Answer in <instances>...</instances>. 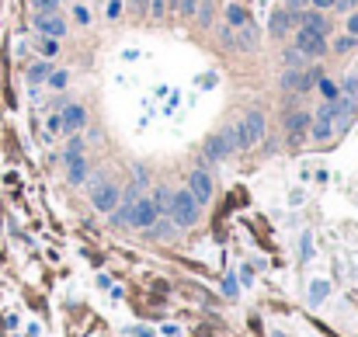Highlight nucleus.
I'll return each mask as SVG.
<instances>
[{
    "label": "nucleus",
    "mask_w": 358,
    "mask_h": 337,
    "mask_svg": "<svg viewBox=\"0 0 358 337\" xmlns=\"http://www.w3.org/2000/svg\"><path fill=\"white\" fill-rule=\"evenodd\" d=\"M167 212H171V222L174 226H195L198 222V212H202V205L195 202V195L191 191H174L171 195V202H167Z\"/></svg>",
    "instance_id": "f257e3e1"
},
{
    "label": "nucleus",
    "mask_w": 358,
    "mask_h": 337,
    "mask_svg": "<svg viewBox=\"0 0 358 337\" xmlns=\"http://www.w3.org/2000/svg\"><path fill=\"white\" fill-rule=\"evenodd\" d=\"M233 139L240 150H250V146H258L265 139V115L261 111H250V115L240 119V126L233 129Z\"/></svg>",
    "instance_id": "f03ea898"
},
{
    "label": "nucleus",
    "mask_w": 358,
    "mask_h": 337,
    "mask_svg": "<svg viewBox=\"0 0 358 337\" xmlns=\"http://www.w3.org/2000/svg\"><path fill=\"white\" fill-rule=\"evenodd\" d=\"M157 205H153V198H136L132 205H129V222L136 230H150L153 222H157Z\"/></svg>",
    "instance_id": "7ed1b4c3"
},
{
    "label": "nucleus",
    "mask_w": 358,
    "mask_h": 337,
    "mask_svg": "<svg viewBox=\"0 0 358 337\" xmlns=\"http://www.w3.org/2000/svg\"><path fill=\"white\" fill-rule=\"evenodd\" d=\"M324 49H327L324 32H317V28L296 32V52H302V56H324Z\"/></svg>",
    "instance_id": "20e7f679"
},
{
    "label": "nucleus",
    "mask_w": 358,
    "mask_h": 337,
    "mask_svg": "<svg viewBox=\"0 0 358 337\" xmlns=\"http://www.w3.org/2000/svg\"><path fill=\"white\" fill-rule=\"evenodd\" d=\"M334 119H337V108H334V101H327V104L317 111V119H313V139H320V143H324V139H331V136H334V129H337V126H334Z\"/></svg>",
    "instance_id": "39448f33"
},
{
    "label": "nucleus",
    "mask_w": 358,
    "mask_h": 337,
    "mask_svg": "<svg viewBox=\"0 0 358 337\" xmlns=\"http://www.w3.org/2000/svg\"><path fill=\"white\" fill-rule=\"evenodd\" d=\"M188 191L195 195L198 205H209V202H213V178H209V171H191Z\"/></svg>",
    "instance_id": "423d86ee"
},
{
    "label": "nucleus",
    "mask_w": 358,
    "mask_h": 337,
    "mask_svg": "<svg viewBox=\"0 0 358 337\" xmlns=\"http://www.w3.org/2000/svg\"><path fill=\"white\" fill-rule=\"evenodd\" d=\"M38 32L42 35H49V38H63L67 35V21L60 18V14H38Z\"/></svg>",
    "instance_id": "0eeeda50"
},
{
    "label": "nucleus",
    "mask_w": 358,
    "mask_h": 337,
    "mask_svg": "<svg viewBox=\"0 0 358 337\" xmlns=\"http://www.w3.org/2000/svg\"><path fill=\"white\" fill-rule=\"evenodd\" d=\"M233 132H219V136H213L209 139V146H206V153L213 156V160H223V156H230L233 153Z\"/></svg>",
    "instance_id": "6e6552de"
},
{
    "label": "nucleus",
    "mask_w": 358,
    "mask_h": 337,
    "mask_svg": "<svg viewBox=\"0 0 358 337\" xmlns=\"http://www.w3.org/2000/svg\"><path fill=\"white\" fill-rule=\"evenodd\" d=\"M115 202H119V188H115V185H101V188L94 191V209H97V212H112Z\"/></svg>",
    "instance_id": "1a4fd4ad"
},
{
    "label": "nucleus",
    "mask_w": 358,
    "mask_h": 337,
    "mask_svg": "<svg viewBox=\"0 0 358 337\" xmlns=\"http://www.w3.org/2000/svg\"><path fill=\"white\" fill-rule=\"evenodd\" d=\"M84 122H87V111L80 108V104H70L67 111H63V129L73 136V132H80L84 129Z\"/></svg>",
    "instance_id": "9d476101"
},
{
    "label": "nucleus",
    "mask_w": 358,
    "mask_h": 337,
    "mask_svg": "<svg viewBox=\"0 0 358 337\" xmlns=\"http://www.w3.org/2000/svg\"><path fill=\"white\" fill-rule=\"evenodd\" d=\"M306 122H310V115H302V111L289 115V136H292V143H302V129H306Z\"/></svg>",
    "instance_id": "9b49d317"
},
{
    "label": "nucleus",
    "mask_w": 358,
    "mask_h": 337,
    "mask_svg": "<svg viewBox=\"0 0 358 337\" xmlns=\"http://www.w3.org/2000/svg\"><path fill=\"white\" fill-rule=\"evenodd\" d=\"M289 21H292V18H289L285 11H278V14H272V25H268V32H272V35H285Z\"/></svg>",
    "instance_id": "f8f14e48"
},
{
    "label": "nucleus",
    "mask_w": 358,
    "mask_h": 337,
    "mask_svg": "<svg viewBox=\"0 0 358 337\" xmlns=\"http://www.w3.org/2000/svg\"><path fill=\"white\" fill-rule=\"evenodd\" d=\"M299 25H302V28H317V32H327V21H324V14H299Z\"/></svg>",
    "instance_id": "ddd939ff"
},
{
    "label": "nucleus",
    "mask_w": 358,
    "mask_h": 337,
    "mask_svg": "<svg viewBox=\"0 0 358 337\" xmlns=\"http://www.w3.org/2000/svg\"><path fill=\"white\" fill-rule=\"evenodd\" d=\"M32 8H35L38 14H56V8H60V0H32Z\"/></svg>",
    "instance_id": "4468645a"
},
{
    "label": "nucleus",
    "mask_w": 358,
    "mask_h": 337,
    "mask_svg": "<svg viewBox=\"0 0 358 337\" xmlns=\"http://www.w3.org/2000/svg\"><path fill=\"white\" fill-rule=\"evenodd\" d=\"M70 181H73V185H80V181H84V160H80V156H77V160H70Z\"/></svg>",
    "instance_id": "2eb2a0df"
},
{
    "label": "nucleus",
    "mask_w": 358,
    "mask_h": 337,
    "mask_svg": "<svg viewBox=\"0 0 358 337\" xmlns=\"http://www.w3.org/2000/svg\"><path fill=\"white\" fill-rule=\"evenodd\" d=\"M226 18H230V25H247V14H243L237 4H230V8H226Z\"/></svg>",
    "instance_id": "dca6fc26"
},
{
    "label": "nucleus",
    "mask_w": 358,
    "mask_h": 337,
    "mask_svg": "<svg viewBox=\"0 0 358 337\" xmlns=\"http://www.w3.org/2000/svg\"><path fill=\"white\" fill-rule=\"evenodd\" d=\"M167 202H171V191L157 188V195H153V205H157V212H164V209H167Z\"/></svg>",
    "instance_id": "f3484780"
},
{
    "label": "nucleus",
    "mask_w": 358,
    "mask_h": 337,
    "mask_svg": "<svg viewBox=\"0 0 358 337\" xmlns=\"http://www.w3.org/2000/svg\"><path fill=\"white\" fill-rule=\"evenodd\" d=\"M320 91H324V97H327V101H337V87H334L331 80H320Z\"/></svg>",
    "instance_id": "a211bd4d"
},
{
    "label": "nucleus",
    "mask_w": 358,
    "mask_h": 337,
    "mask_svg": "<svg viewBox=\"0 0 358 337\" xmlns=\"http://www.w3.org/2000/svg\"><path fill=\"white\" fill-rule=\"evenodd\" d=\"M195 8H198V0H178V11L181 14H195Z\"/></svg>",
    "instance_id": "6ab92c4d"
},
{
    "label": "nucleus",
    "mask_w": 358,
    "mask_h": 337,
    "mask_svg": "<svg viewBox=\"0 0 358 337\" xmlns=\"http://www.w3.org/2000/svg\"><path fill=\"white\" fill-rule=\"evenodd\" d=\"M285 63L289 67H302V52H285Z\"/></svg>",
    "instance_id": "aec40b11"
},
{
    "label": "nucleus",
    "mask_w": 358,
    "mask_h": 337,
    "mask_svg": "<svg viewBox=\"0 0 358 337\" xmlns=\"http://www.w3.org/2000/svg\"><path fill=\"white\" fill-rule=\"evenodd\" d=\"M45 73H49V67H45V63H38V67H32V73H28V77H32V80H42Z\"/></svg>",
    "instance_id": "412c9836"
},
{
    "label": "nucleus",
    "mask_w": 358,
    "mask_h": 337,
    "mask_svg": "<svg viewBox=\"0 0 358 337\" xmlns=\"http://www.w3.org/2000/svg\"><path fill=\"white\" fill-rule=\"evenodd\" d=\"M150 11H153V14H157V18H160V14L167 11V0H153V4H150Z\"/></svg>",
    "instance_id": "4be33fe9"
},
{
    "label": "nucleus",
    "mask_w": 358,
    "mask_h": 337,
    "mask_svg": "<svg viewBox=\"0 0 358 337\" xmlns=\"http://www.w3.org/2000/svg\"><path fill=\"white\" fill-rule=\"evenodd\" d=\"M122 14V0H112V4H108V18H119Z\"/></svg>",
    "instance_id": "5701e85b"
},
{
    "label": "nucleus",
    "mask_w": 358,
    "mask_h": 337,
    "mask_svg": "<svg viewBox=\"0 0 358 337\" xmlns=\"http://www.w3.org/2000/svg\"><path fill=\"white\" fill-rule=\"evenodd\" d=\"M49 84H53V87H56V91H60V87H63V84H67V73H53V77H49Z\"/></svg>",
    "instance_id": "b1692460"
},
{
    "label": "nucleus",
    "mask_w": 358,
    "mask_h": 337,
    "mask_svg": "<svg viewBox=\"0 0 358 337\" xmlns=\"http://www.w3.org/2000/svg\"><path fill=\"white\" fill-rule=\"evenodd\" d=\"M306 4H313L317 11H324V8H331V4H334V0H306Z\"/></svg>",
    "instance_id": "393cba45"
},
{
    "label": "nucleus",
    "mask_w": 358,
    "mask_h": 337,
    "mask_svg": "<svg viewBox=\"0 0 358 337\" xmlns=\"http://www.w3.org/2000/svg\"><path fill=\"white\" fill-rule=\"evenodd\" d=\"M351 4H355V0H334V4H331V8H341V11H348Z\"/></svg>",
    "instance_id": "a878e982"
},
{
    "label": "nucleus",
    "mask_w": 358,
    "mask_h": 337,
    "mask_svg": "<svg viewBox=\"0 0 358 337\" xmlns=\"http://www.w3.org/2000/svg\"><path fill=\"white\" fill-rule=\"evenodd\" d=\"M285 4H292V8H306V0H285Z\"/></svg>",
    "instance_id": "bb28decb"
}]
</instances>
